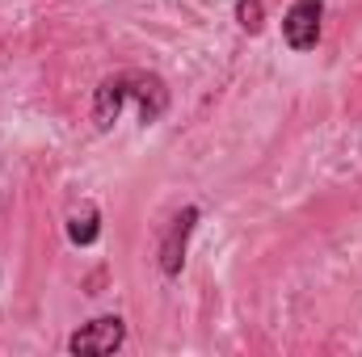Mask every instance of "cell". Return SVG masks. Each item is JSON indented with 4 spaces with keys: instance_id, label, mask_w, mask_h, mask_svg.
<instances>
[{
    "instance_id": "1",
    "label": "cell",
    "mask_w": 362,
    "mask_h": 357,
    "mask_svg": "<svg viewBox=\"0 0 362 357\" xmlns=\"http://www.w3.org/2000/svg\"><path fill=\"white\" fill-rule=\"evenodd\" d=\"M122 345H127V320L122 315H97L68 337V353L76 357H105Z\"/></svg>"
},
{
    "instance_id": "2",
    "label": "cell",
    "mask_w": 362,
    "mask_h": 357,
    "mask_svg": "<svg viewBox=\"0 0 362 357\" xmlns=\"http://www.w3.org/2000/svg\"><path fill=\"white\" fill-rule=\"evenodd\" d=\"M320 21H325V0H295L282 13V42L291 51H316L320 42Z\"/></svg>"
},
{
    "instance_id": "3",
    "label": "cell",
    "mask_w": 362,
    "mask_h": 357,
    "mask_svg": "<svg viewBox=\"0 0 362 357\" xmlns=\"http://www.w3.org/2000/svg\"><path fill=\"white\" fill-rule=\"evenodd\" d=\"M198 219H202L198 206H181L177 214L169 219V231H165L160 253H156V261H160V273H165V277H177L181 273V265H185V248H189V236H194Z\"/></svg>"
},
{
    "instance_id": "4",
    "label": "cell",
    "mask_w": 362,
    "mask_h": 357,
    "mask_svg": "<svg viewBox=\"0 0 362 357\" xmlns=\"http://www.w3.org/2000/svg\"><path fill=\"white\" fill-rule=\"evenodd\" d=\"M131 101V72H118V76H105L97 89H93V126L97 131H110L118 118H122V105Z\"/></svg>"
},
{
    "instance_id": "5",
    "label": "cell",
    "mask_w": 362,
    "mask_h": 357,
    "mask_svg": "<svg viewBox=\"0 0 362 357\" xmlns=\"http://www.w3.org/2000/svg\"><path fill=\"white\" fill-rule=\"evenodd\" d=\"M131 101L139 105V122L152 126L169 109V85L156 72H131Z\"/></svg>"
},
{
    "instance_id": "6",
    "label": "cell",
    "mask_w": 362,
    "mask_h": 357,
    "mask_svg": "<svg viewBox=\"0 0 362 357\" xmlns=\"http://www.w3.org/2000/svg\"><path fill=\"white\" fill-rule=\"evenodd\" d=\"M97 236H101V214H97V206H81V210L68 219V240L81 244V248H89V244H97Z\"/></svg>"
},
{
    "instance_id": "7",
    "label": "cell",
    "mask_w": 362,
    "mask_h": 357,
    "mask_svg": "<svg viewBox=\"0 0 362 357\" xmlns=\"http://www.w3.org/2000/svg\"><path fill=\"white\" fill-rule=\"evenodd\" d=\"M236 25L245 34H262V25H266V0H236Z\"/></svg>"
}]
</instances>
